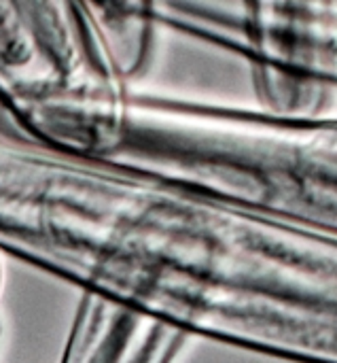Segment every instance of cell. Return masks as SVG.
Segmentation results:
<instances>
[{
    "instance_id": "6da1fadb",
    "label": "cell",
    "mask_w": 337,
    "mask_h": 363,
    "mask_svg": "<svg viewBox=\"0 0 337 363\" xmlns=\"http://www.w3.org/2000/svg\"><path fill=\"white\" fill-rule=\"evenodd\" d=\"M189 342L153 315L81 294L59 363H176Z\"/></svg>"
},
{
    "instance_id": "7a4b0ae2",
    "label": "cell",
    "mask_w": 337,
    "mask_h": 363,
    "mask_svg": "<svg viewBox=\"0 0 337 363\" xmlns=\"http://www.w3.org/2000/svg\"><path fill=\"white\" fill-rule=\"evenodd\" d=\"M259 106L297 115H337V0H327L297 53L253 79Z\"/></svg>"
},
{
    "instance_id": "3957f363",
    "label": "cell",
    "mask_w": 337,
    "mask_h": 363,
    "mask_svg": "<svg viewBox=\"0 0 337 363\" xmlns=\"http://www.w3.org/2000/svg\"><path fill=\"white\" fill-rule=\"evenodd\" d=\"M0 289H2V264H0Z\"/></svg>"
},
{
    "instance_id": "277c9868",
    "label": "cell",
    "mask_w": 337,
    "mask_h": 363,
    "mask_svg": "<svg viewBox=\"0 0 337 363\" xmlns=\"http://www.w3.org/2000/svg\"><path fill=\"white\" fill-rule=\"evenodd\" d=\"M0 336H2V330H0Z\"/></svg>"
}]
</instances>
